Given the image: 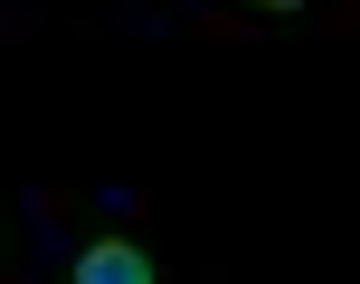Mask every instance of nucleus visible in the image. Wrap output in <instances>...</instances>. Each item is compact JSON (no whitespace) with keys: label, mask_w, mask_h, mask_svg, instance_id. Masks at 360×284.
<instances>
[{"label":"nucleus","mask_w":360,"mask_h":284,"mask_svg":"<svg viewBox=\"0 0 360 284\" xmlns=\"http://www.w3.org/2000/svg\"><path fill=\"white\" fill-rule=\"evenodd\" d=\"M76 284H162V275H152V256L133 247V237H95V247L76 256Z\"/></svg>","instance_id":"obj_1"},{"label":"nucleus","mask_w":360,"mask_h":284,"mask_svg":"<svg viewBox=\"0 0 360 284\" xmlns=\"http://www.w3.org/2000/svg\"><path fill=\"white\" fill-rule=\"evenodd\" d=\"M266 10H294V0H266Z\"/></svg>","instance_id":"obj_2"}]
</instances>
